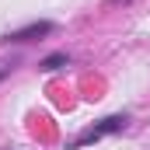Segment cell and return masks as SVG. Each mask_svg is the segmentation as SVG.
I'll return each instance as SVG.
<instances>
[{
  "label": "cell",
  "mask_w": 150,
  "mask_h": 150,
  "mask_svg": "<svg viewBox=\"0 0 150 150\" xmlns=\"http://www.w3.org/2000/svg\"><path fill=\"white\" fill-rule=\"evenodd\" d=\"M11 70H14V63H0V77H7Z\"/></svg>",
  "instance_id": "cell-4"
},
{
  "label": "cell",
  "mask_w": 150,
  "mask_h": 150,
  "mask_svg": "<svg viewBox=\"0 0 150 150\" xmlns=\"http://www.w3.org/2000/svg\"><path fill=\"white\" fill-rule=\"evenodd\" d=\"M126 122H129V115H126V112H122V115H108V119H101L94 129H87L84 136H77L74 147H87V143H94V140H101V136H108V133H119Z\"/></svg>",
  "instance_id": "cell-1"
},
{
  "label": "cell",
  "mask_w": 150,
  "mask_h": 150,
  "mask_svg": "<svg viewBox=\"0 0 150 150\" xmlns=\"http://www.w3.org/2000/svg\"><path fill=\"white\" fill-rule=\"evenodd\" d=\"M52 32V21H32V25H25V28H18V32H7V35L0 38L4 45H11V42H35V38H42V35H49Z\"/></svg>",
  "instance_id": "cell-2"
},
{
  "label": "cell",
  "mask_w": 150,
  "mask_h": 150,
  "mask_svg": "<svg viewBox=\"0 0 150 150\" xmlns=\"http://www.w3.org/2000/svg\"><path fill=\"white\" fill-rule=\"evenodd\" d=\"M63 67H70V56H67V52H52V56L42 59V70H49V74H52V70H63Z\"/></svg>",
  "instance_id": "cell-3"
}]
</instances>
